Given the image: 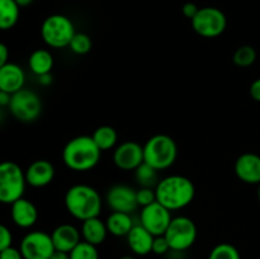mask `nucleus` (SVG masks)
Masks as SVG:
<instances>
[{
  "instance_id": "f8f14e48",
  "label": "nucleus",
  "mask_w": 260,
  "mask_h": 259,
  "mask_svg": "<svg viewBox=\"0 0 260 259\" xmlns=\"http://www.w3.org/2000/svg\"><path fill=\"white\" fill-rule=\"evenodd\" d=\"M136 192L137 189L127 184H114L107 192L106 202L113 212H124L131 215L139 207Z\"/></svg>"
},
{
  "instance_id": "a19ab883",
  "label": "nucleus",
  "mask_w": 260,
  "mask_h": 259,
  "mask_svg": "<svg viewBox=\"0 0 260 259\" xmlns=\"http://www.w3.org/2000/svg\"><path fill=\"white\" fill-rule=\"evenodd\" d=\"M119 259H135V258H134V256H131V255H123V256H121Z\"/></svg>"
},
{
  "instance_id": "58836bf2",
  "label": "nucleus",
  "mask_w": 260,
  "mask_h": 259,
  "mask_svg": "<svg viewBox=\"0 0 260 259\" xmlns=\"http://www.w3.org/2000/svg\"><path fill=\"white\" fill-rule=\"evenodd\" d=\"M50 259H70V253H66V251H60L55 250L53 254L51 255Z\"/></svg>"
},
{
  "instance_id": "9b49d317",
  "label": "nucleus",
  "mask_w": 260,
  "mask_h": 259,
  "mask_svg": "<svg viewBox=\"0 0 260 259\" xmlns=\"http://www.w3.org/2000/svg\"><path fill=\"white\" fill-rule=\"evenodd\" d=\"M172 218V211L157 201L142 207L140 212V223L154 236L164 235Z\"/></svg>"
},
{
  "instance_id": "20e7f679",
  "label": "nucleus",
  "mask_w": 260,
  "mask_h": 259,
  "mask_svg": "<svg viewBox=\"0 0 260 259\" xmlns=\"http://www.w3.org/2000/svg\"><path fill=\"white\" fill-rule=\"evenodd\" d=\"M178 157V145L172 136L157 134L144 145V161L157 172L169 169Z\"/></svg>"
},
{
  "instance_id": "cd10ccee",
  "label": "nucleus",
  "mask_w": 260,
  "mask_h": 259,
  "mask_svg": "<svg viewBox=\"0 0 260 259\" xmlns=\"http://www.w3.org/2000/svg\"><path fill=\"white\" fill-rule=\"evenodd\" d=\"M208 259H241V256L233 244L221 243L211 250Z\"/></svg>"
},
{
  "instance_id": "aec40b11",
  "label": "nucleus",
  "mask_w": 260,
  "mask_h": 259,
  "mask_svg": "<svg viewBox=\"0 0 260 259\" xmlns=\"http://www.w3.org/2000/svg\"><path fill=\"white\" fill-rule=\"evenodd\" d=\"M80 233L84 241L98 246L103 244L104 240H106L108 229H107L106 221L101 220L99 217H93L83 221Z\"/></svg>"
},
{
  "instance_id": "7c9ffc66",
  "label": "nucleus",
  "mask_w": 260,
  "mask_h": 259,
  "mask_svg": "<svg viewBox=\"0 0 260 259\" xmlns=\"http://www.w3.org/2000/svg\"><path fill=\"white\" fill-rule=\"evenodd\" d=\"M170 250V245L168 243L167 238L164 235L155 236L152 241V251L151 253L157 254V255H164Z\"/></svg>"
},
{
  "instance_id": "4be33fe9",
  "label": "nucleus",
  "mask_w": 260,
  "mask_h": 259,
  "mask_svg": "<svg viewBox=\"0 0 260 259\" xmlns=\"http://www.w3.org/2000/svg\"><path fill=\"white\" fill-rule=\"evenodd\" d=\"M28 66H29V70L37 76L51 73L53 68L52 53L46 48H38L33 51L28 58Z\"/></svg>"
},
{
  "instance_id": "4468645a",
  "label": "nucleus",
  "mask_w": 260,
  "mask_h": 259,
  "mask_svg": "<svg viewBox=\"0 0 260 259\" xmlns=\"http://www.w3.org/2000/svg\"><path fill=\"white\" fill-rule=\"evenodd\" d=\"M235 174L246 184H260V155L254 152L241 154L235 161Z\"/></svg>"
},
{
  "instance_id": "2eb2a0df",
  "label": "nucleus",
  "mask_w": 260,
  "mask_h": 259,
  "mask_svg": "<svg viewBox=\"0 0 260 259\" xmlns=\"http://www.w3.org/2000/svg\"><path fill=\"white\" fill-rule=\"evenodd\" d=\"M27 184L33 188H42L50 184L55 178V167L45 159H38L30 163L24 172Z\"/></svg>"
},
{
  "instance_id": "dca6fc26",
  "label": "nucleus",
  "mask_w": 260,
  "mask_h": 259,
  "mask_svg": "<svg viewBox=\"0 0 260 259\" xmlns=\"http://www.w3.org/2000/svg\"><path fill=\"white\" fill-rule=\"evenodd\" d=\"M10 216L18 228L29 229L37 222L38 210L32 201L22 197L10 205Z\"/></svg>"
},
{
  "instance_id": "0eeeda50",
  "label": "nucleus",
  "mask_w": 260,
  "mask_h": 259,
  "mask_svg": "<svg viewBox=\"0 0 260 259\" xmlns=\"http://www.w3.org/2000/svg\"><path fill=\"white\" fill-rule=\"evenodd\" d=\"M164 236L170 245V250H188L197 240V226L192 218L187 216L173 217Z\"/></svg>"
},
{
  "instance_id": "ddd939ff",
  "label": "nucleus",
  "mask_w": 260,
  "mask_h": 259,
  "mask_svg": "<svg viewBox=\"0 0 260 259\" xmlns=\"http://www.w3.org/2000/svg\"><path fill=\"white\" fill-rule=\"evenodd\" d=\"M113 163L118 169L136 170L144 163V145L136 141H124L116 147Z\"/></svg>"
},
{
  "instance_id": "f03ea898",
  "label": "nucleus",
  "mask_w": 260,
  "mask_h": 259,
  "mask_svg": "<svg viewBox=\"0 0 260 259\" xmlns=\"http://www.w3.org/2000/svg\"><path fill=\"white\" fill-rule=\"evenodd\" d=\"M102 150L96 146L93 137L81 135L69 140L62 150V161L74 172H89L99 164Z\"/></svg>"
},
{
  "instance_id": "1a4fd4ad",
  "label": "nucleus",
  "mask_w": 260,
  "mask_h": 259,
  "mask_svg": "<svg viewBox=\"0 0 260 259\" xmlns=\"http://www.w3.org/2000/svg\"><path fill=\"white\" fill-rule=\"evenodd\" d=\"M192 28L203 38H216L222 35L228 27L225 13L215 7L200 8L196 17L190 20Z\"/></svg>"
},
{
  "instance_id": "9d476101",
  "label": "nucleus",
  "mask_w": 260,
  "mask_h": 259,
  "mask_svg": "<svg viewBox=\"0 0 260 259\" xmlns=\"http://www.w3.org/2000/svg\"><path fill=\"white\" fill-rule=\"evenodd\" d=\"M20 253L24 259H50L56 250L52 238L45 231H30L20 241Z\"/></svg>"
},
{
  "instance_id": "a211bd4d",
  "label": "nucleus",
  "mask_w": 260,
  "mask_h": 259,
  "mask_svg": "<svg viewBox=\"0 0 260 259\" xmlns=\"http://www.w3.org/2000/svg\"><path fill=\"white\" fill-rule=\"evenodd\" d=\"M24 83L25 74L19 65L8 62L0 68V90L14 94L24 88Z\"/></svg>"
},
{
  "instance_id": "f257e3e1",
  "label": "nucleus",
  "mask_w": 260,
  "mask_h": 259,
  "mask_svg": "<svg viewBox=\"0 0 260 259\" xmlns=\"http://www.w3.org/2000/svg\"><path fill=\"white\" fill-rule=\"evenodd\" d=\"M156 201L169 211L185 208L193 202L196 187L189 178L173 174L162 178L155 187Z\"/></svg>"
},
{
  "instance_id": "39448f33",
  "label": "nucleus",
  "mask_w": 260,
  "mask_h": 259,
  "mask_svg": "<svg viewBox=\"0 0 260 259\" xmlns=\"http://www.w3.org/2000/svg\"><path fill=\"white\" fill-rule=\"evenodd\" d=\"M75 33L73 20L63 14L48 15L41 25V37L43 42L52 48L69 47Z\"/></svg>"
},
{
  "instance_id": "f3484780",
  "label": "nucleus",
  "mask_w": 260,
  "mask_h": 259,
  "mask_svg": "<svg viewBox=\"0 0 260 259\" xmlns=\"http://www.w3.org/2000/svg\"><path fill=\"white\" fill-rule=\"evenodd\" d=\"M56 250L70 253L81 241V233L71 223H61L51 234Z\"/></svg>"
},
{
  "instance_id": "ea45409f",
  "label": "nucleus",
  "mask_w": 260,
  "mask_h": 259,
  "mask_svg": "<svg viewBox=\"0 0 260 259\" xmlns=\"http://www.w3.org/2000/svg\"><path fill=\"white\" fill-rule=\"evenodd\" d=\"M15 3H17L20 8H24V7H28V5L32 4L33 0H15Z\"/></svg>"
},
{
  "instance_id": "6e6552de",
  "label": "nucleus",
  "mask_w": 260,
  "mask_h": 259,
  "mask_svg": "<svg viewBox=\"0 0 260 259\" xmlns=\"http://www.w3.org/2000/svg\"><path fill=\"white\" fill-rule=\"evenodd\" d=\"M9 111L19 122L30 123L40 118L42 113V101L36 91L23 88L12 94Z\"/></svg>"
},
{
  "instance_id": "2f4dec72",
  "label": "nucleus",
  "mask_w": 260,
  "mask_h": 259,
  "mask_svg": "<svg viewBox=\"0 0 260 259\" xmlns=\"http://www.w3.org/2000/svg\"><path fill=\"white\" fill-rule=\"evenodd\" d=\"M12 241L13 235L10 233V230L5 225L0 223V251L12 246Z\"/></svg>"
},
{
  "instance_id": "f704fd0d",
  "label": "nucleus",
  "mask_w": 260,
  "mask_h": 259,
  "mask_svg": "<svg viewBox=\"0 0 260 259\" xmlns=\"http://www.w3.org/2000/svg\"><path fill=\"white\" fill-rule=\"evenodd\" d=\"M249 93H250V96L254 101L260 103V78L251 83L250 88H249Z\"/></svg>"
},
{
  "instance_id": "393cba45",
  "label": "nucleus",
  "mask_w": 260,
  "mask_h": 259,
  "mask_svg": "<svg viewBox=\"0 0 260 259\" xmlns=\"http://www.w3.org/2000/svg\"><path fill=\"white\" fill-rule=\"evenodd\" d=\"M135 178H136L140 187L155 188L159 183V180H157V170L145 161L135 170Z\"/></svg>"
},
{
  "instance_id": "4c0bfd02",
  "label": "nucleus",
  "mask_w": 260,
  "mask_h": 259,
  "mask_svg": "<svg viewBox=\"0 0 260 259\" xmlns=\"http://www.w3.org/2000/svg\"><path fill=\"white\" fill-rule=\"evenodd\" d=\"M10 99H12V94L0 90V108H3V107H9Z\"/></svg>"
},
{
  "instance_id": "5701e85b",
  "label": "nucleus",
  "mask_w": 260,
  "mask_h": 259,
  "mask_svg": "<svg viewBox=\"0 0 260 259\" xmlns=\"http://www.w3.org/2000/svg\"><path fill=\"white\" fill-rule=\"evenodd\" d=\"M19 9L15 0H0V30L12 29L17 24Z\"/></svg>"
},
{
  "instance_id": "423d86ee",
  "label": "nucleus",
  "mask_w": 260,
  "mask_h": 259,
  "mask_svg": "<svg viewBox=\"0 0 260 259\" xmlns=\"http://www.w3.org/2000/svg\"><path fill=\"white\" fill-rule=\"evenodd\" d=\"M27 185L25 174L14 161L0 163V203L12 205L23 197Z\"/></svg>"
},
{
  "instance_id": "c9c22d12",
  "label": "nucleus",
  "mask_w": 260,
  "mask_h": 259,
  "mask_svg": "<svg viewBox=\"0 0 260 259\" xmlns=\"http://www.w3.org/2000/svg\"><path fill=\"white\" fill-rule=\"evenodd\" d=\"M8 58H9V50H8L5 43L0 42V68H3L5 63L9 62Z\"/></svg>"
},
{
  "instance_id": "bb28decb",
  "label": "nucleus",
  "mask_w": 260,
  "mask_h": 259,
  "mask_svg": "<svg viewBox=\"0 0 260 259\" xmlns=\"http://www.w3.org/2000/svg\"><path fill=\"white\" fill-rule=\"evenodd\" d=\"M91 47H93V42H91L90 36H88L86 33L83 32H76L75 36L71 40L69 48L73 51L75 55H86V53L90 52Z\"/></svg>"
},
{
  "instance_id": "a878e982",
  "label": "nucleus",
  "mask_w": 260,
  "mask_h": 259,
  "mask_svg": "<svg viewBox=\"0 0 260 259\" xmlns=\"http://www.w3.org/2000/svg\"><path fill=\"white\" fill-rule=\"evenodd\" d=\"M256 60V51L253 46L244 45L235 51L233 56V61L239 68H249Z\"/></svg>"
},
{
  "instance_id": "b1692460",
  "label": "nucleus",
  "mask_w": 260,
  "mask_h": 259,
  "mask_svg": "<svg viewBox=\"0 0 260 259\" xmlns=\"http://www.w3.org/2000/svg\"><path fill=\"white\" fill-rule=\"evenodd\" d=\"M91 137L102 151H108V150L113 149L118 141V134H117L116 128H113L112 126H107V124L99 126L93 132Z\"/></svg>"
},
{
  "instance_id": "6ab92c4d",
  "label": "nucleus",
  "mask_w": 260,
  "mask_h": 259,
  "mask_svg": "<svg viewBox=\"0 0 260 259\" xmlns=\"http://www.w3.org/2000/svg\"><path fill=\"white\" fill-rule=\"evenodd\" d=\"M126 238L129 249L136 255L144 256L152 251V241H154L155 236L149 233L141 223L135 225Z\"/></svg>"
},
{
  "instance_id": "412c9836",
  "label": "nucleus",
  "mask_w": 260,
  "mask_h": 259,
  "mask_svg": "<svg viewBox=\"0 0 260 259\" xmlns=\"http://www.w3.org/2000/svg\"><path fill=\"white\" fill-rule=\"evenodd\" d=\"M108 233L113 236H127L135 223L129 213L124 212H112L106 220Z\"/></svg>"
},
{
  "instance_id": "e433bc0d",
  "label": "nucleus",
  "mask_w": 260,
  "mask_h": 259,
  "mask_svg": "<svg viewBox=\"0 0 260 259\" xmlns=\"http://www.w3.org/2000/svg\"><path fill=\"white\" fill-rule=\"evenodd\" d=\"M38 78V83H40V85L42 86H48L52 84L53 79H52V74L48 73V74H43V75H40L37 76Z\"/></svg>"
},
{
  "instance_id": "72a5a7b5",
  "label": "nucleus",
  "mask_w": 260,
  "mask_h": 259,
  "mask_svg": "<svg viewBox=\"0 0 260 259\" xmlns=\"http://www.w3.org/2000/svg\"><path fill=\"white\" fill-rule=\"evenodd\" d=\"M198 10H200V8H198L194 3H185V4L182 7L183 15L190 20L196 17V14L198 13Z\"/></svg>"
},
{
  "instance_id": "c85d7f7f",
  "label": "nucleus",
  "mask_w": 260,
  "mask_h": 259,
  "mask_svg": "<svg viewBox=\"0 0 260 259\" xmlns=\"http://www.w3.org/2000/svg\"><path fill=\"white\" fill-rule=\"evenodd\" d=\"M70 259H99L98 249L93 244L81 240L70 251Z\"/></svg>"
},
{
  "instance_id": "7ed1b4c3",
  "label": "nucleus",
  "mask_w": 260,
  "mask_h": 259,
  "mask_svg": "<svg viewBox=\"0 0 260 259\" xmlns=\"http://www.w3.org/2000/svg\"><path fill=\"white\" fill-rule=\"evenodd\" d=\"M65 207L74 218L80 221L99 217L103 207L101 195L88 184H74L65 193Z\"/></svg>"
},
{
  "instance_id": "c756f323",
  "label": "nucleus",
  "mask_w": 260,
  "mask_h": 259,
  "mask_svg": "<svg viewBox=\"0 0 260 259\" xmlns=\"http://www.w3.org/2000/svg\"><path fill=\"white\" fill-rule=\"evenodd\" d=\"M137 196V203H139V207H145V206L151 205L152 202L156 201V193H155V188H147V187H141L140 189H137L136 192Z\"/></svg>"
},
{
  "instance_id": "473e14b6",
  "label": "nucleus",
  "mask_w": 260,
  "mask_h": 259,
  "mask_svg": "<svg viewBox=\"0 0 260 259\" xmlns=\"http://www.w3.org/2000/svg\"><path fill=\"white\" fill-rule=\"evenodd\" d=\"M0 259H24V258H23L22 253H20V249L14 248V246H9V248L0 251Z\"/></svg>"
},
{
  "instance_id": "79ce46f5",
  "label": "nucleus",
  "mask_w": 260,
  "mask_h": 259,
  "mask_svg": "<svg viewBox=\"0 0 260 259\" xmlns=\"http://www.w3.org/2000/svg\"><path fill=\"white\" fill-rule=\"evenodd\" d=\"M258 200H259V202H260V184H259V188H258Z\"/></svg>"
}]
</instances>
